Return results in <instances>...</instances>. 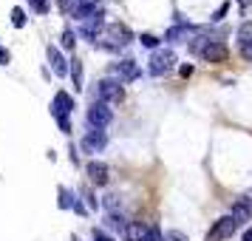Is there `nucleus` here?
I'll return each mask as SVG.
<instances>
[{"mask_svg": "<svg viewBox=\"0 0 252 241\" xmlns=\"http://www.w3.org/2000/svg\"><path fill=\"white\" fill-rule=\"evenodd\" d=\"M105 40H108V43H102L105 48H119V46H127V43H130V32H127L125 26L111 23V26H105Z\"/></svg>", "mask_w": 252, "mask_h": 241, "instance_id": "obj_3", "label": "nucleus"}, {"mask_svg": "<svg viewBox=\"0 0 252 241\" xmlns=\"http://www.w3.org/2000/svg\"><path fill=\"white\" fill-rule=\"evenodd\" d=\"M244 241H252V227L247 230V233H244Z\"/></svg>", "mask_w": 252, "mask_h": 241, "instance_id": "obj_33", "label": "nucleus"}, {"mask_svg": "<svg viewBox=\"0 0 252 241\" xmlns=\"http://www.w3.org/2000/svg\"><path fill=\"white\" fill-rule=\"evenodd\" d=\"M238 3H241V6H250L252 0H238Z\"/></svg>", "mask_w": 252, "mask_h": 241, "instance_id": "obj_34", "label": "nucleus"}, {"mask_svg": "<svg viewBox=\"0 0 252 241\" xmlns=\"http://www.w3.org/2000/svg\"><path fill=\"white\" fill-rule=\"evenodd\" d=\"M74 43H77L74 32H71V29H65V32H63V46H65V48H74Z\"/></svg>", "mask_w": 252, "mask_h": 241, "instance_id": "obj_24", "label": "nucleus"}, {"mask_svg": "<svg viewBox=\"0 0 252 241\" xmlns=\"http://www.w3.org/2000/svg\"><path fill=\"white\" fill-rule=\"evenodd\" d=\"M105 142H108V139H105V131H96V128H94V131H88V134L82 137V150L99 153V150L105 148Z\"/></svg>", "mask_w": 252, "mask_h": 241, "instance_id": "obj_8", "label": "nucleus"}, {"mask_svg": "<svg viewBox=\"0 0 252 241\" xmlns=\"http://www.w3.org/2000/svg\"><path fill=\"white\" fill-rule=\"evenodd\" d=\"M71 111H74V97L68 91H57L54 94V103H51V114L57 116V119H63Z\"/></svg>", "mask_w": 252, "mask_h": 241, "instance_id": "obj_5", "label": "nucleus"}, {"mask_svg": "<svg viewBox=\"0 0 252 241\" xmlns=\"http://www.w3.org/2000/svg\"><path fill=\"white\" fill-rule=\"evenodd\" d=\"M139 40H142V46H148V48H156V46H159V37H156V34H142Z\"/></svg>", "mask_w": 252, "mask_h": 241, "instance_id": "obj_23", "label": "nucleus"}, {"mask_svg": "<svg viewBox=\"0 0 252 241\" xmlns=\"http://www.w3.org/2000/svg\"><path fill=\"white\" fill-rule=\"evenodd\" d=\"M94 241H114V239H111V236H105L102 230H96V227H94Z\"/></svg>", "mask_w": 252, "mask_h": 241, "instance_id": "obj_28", "label": "nucleus"}, {"mask_svg": "<svg viewBox=\"0 0 252 241\" xmlns=\"http://www.w3.org/2000/svg\"><path fill=\"white\" fill-rule=\"evenodd\" d=\"M111 119H114V114L105 108V103H96L94 108H88V122H91V128H96V131H102L105 125H111Z\"/></svg>", "mask_w": 252, "mask_h": 241, "instance_id": "obj_4", "label": "nucleus"}, {"mask_svg": "<svg viewBox=\"0 0 252 241\" xmlns=\"http://www.w3.org/2000/svg\"><path fill=\"white\" fill-rule=\"evenodd\" d=\"M193 74V66H182V77H190Z\"/></svg>", "mask_w": 252, "mask_h": 241, "instance_id": "obj_32", "label": "nucleus"}, {"mask_svg": "<svg viewBox=\"0 0 252 241\" xmlns=\"http://www.w3.org/2000/svg\"><path fill=\"white\" fill-rule=\"evenodd\" d=\"M241 54H244V60H252V43H244L241 46Z\"/></svg>", "mask_w": 252, "mask_h": 241, "instance_id": "obj_29", "label": "nucleus"}, {"mask_svg": "<svg viewBox=\"0 0 252 241\" xmlns=\"http://www.w3.org/2000/svg\"><path fill=\"white\" fill-rule=\"evenodd\" d=\"M173 66H176V54L173 51H153V57H150V74L153 77H164V74H170Z\"/></svg>", "mask_w": 252, "mask_h": 241, "instance_id": "obj_2", "label": "nucleus"}, {"mask_svg": "<svg viewBox=\"0 0 252 241\" xmlns=\"http://www.w3.org/2000/svg\"><path fill=\"white\" fill-rule=\"evenodd\" d=\"M77 202V199H74ZM74 202H71V193L65 190V187H60V207H74Z\"/></svg>", "mask_w": 252, "mask_h": 241, "instance_id": "obj_19", "label": "nucleus"}, {"mask_svg": "<svg viewBox=\"0 0 252 241\" xmlns=\"http://www.w3.org/2000/svg\"><path fill=\"white\" fill-rule=\"evenodd\" d=\"M32 3V9H34L37 14H46L48 12V0H29Z\"/></svg>", "mask_w": 252, "mask_h": 241, "instance_id": "obj_21", "label": "nucleus"}, {"mask_svg": "<svg viewBox=\"0 0 252 241\" xmlns=\"http://www.w3.org/2000/svg\"><path fill=\"white\" fill-rule=\"evenodd\" d=\"M96 91H99V100H105V103H119L122 100V85L114 80H102Z\"/></svg>", "mask_w": 252, "mask_h": 241, "instance_id": "obj_9", "label": "nucleus"}, {"mask_svg": "<svg viewBox=\"0 0 252 241\" xmlns=\"http://www.w3.org/2000/svg\"><path fill=\"white\" fill-rule=\"evenodd\" d=\"M108 227H119V230H125V218L116 216V213H111V216H108Z\"/></svg>", "mask_w": 252, "mask_h": 241, "instance_id": "obj_22", "label": "nucleus"}, {"mask_svg": "<svg viewBox=\"0 0 252 241\" xmlns=\"http://www.w3.org/2000/svg\"><path fill=\"white\" fill-rule=\"evenodd\" d=\"M232 221L238 224V221H250V207L244 205V202H238V205H232Z\"/></svg>", "mask_w": 252, "mask_h": 241, "instance_id": "obj_15", "label": "nucleus"}, {"mask_svg": "<svg viewBox=\"0 0 252 241\" xmlns=\"http://www.w3.org/2000/svg\"><path fill=\"white\" fill-rule=\"evenodd\" d=\"M227 9H229V3H224L221 9H218L216 14H213V20H224V14H227Z\"/></svg>", "mask_w": 252, "mask_h": 241, "instance_id": "obj_31", "label": "nucleus"}, {"mask_svg": "<svg viewBox=\"0 0 252 241\" xmlns=\"http://www.w3.org/2000/svg\"><path fill=\"white\" fill-rule=\"evenodd\" d=\"M12 23L17 26V29H23V26H26V12L20 9V6H17V9H12Z\"/></svg>", "mask_w": 252, "mask_h": 241, "instance_id": "obj_18", "label": "nucleus"}, {"mask_svg": "<svg viewBox=\"0 0 252 241\" xmlns=\"http://www.w3.org/2000/svg\"><path fill=\"white\" fill-rule=\"evenodd\" d=\"M60 122V131H63V134H68L71 131V122H68V116H63V119H57Z\"/></svg>", "mask_w": 252, "mask_h": 241, "instance_id": "obj_30", "label": "nucleus"}, {"mask_svg": "<svg viewBox=\"0 0 252 241\" xmlns=\"http://www.w3.org/2000/svg\"><path fill=\"white\" fill-rule=\"evenodd\" d=\"M105 29V14L96 9L91 17H85V23H82V34L85 37H94V43H96V34Z\"/></svg>", "mask_w": 252, "mask_h": 241, "instance_id": "obj_7", "label": "nucleus"}, {"mask_svg": "<svg viewBox=\"0 0 252 241\" xmlns=\"http://www.w3.org/2000/svg\"><path fill=\"white\" fill-rule=\"evenodd\" d=\"M105 199H108V202H105V205H108V210H111V213H116V207H119V196H105Z\"/></svg>", "mask_w": 252, "mask_h": 241, "instance_id": "obj_26", "label": "nucleus"}, {"mask_svg": "<svg viewBox=\"0 0 252 241\" xmlns=\"http://www.w3.org/2000/svg\"><path fill=\"white\" fill-rule=\"evenodd\" d=\"M235 227H238V224H235L229 216L221 218V221H216V224H213V230L207 233V241H221V239H227V236H232V233H235Z\"/></svg>", "mask_w": 252, "mask_h": 241, "instance_id": "obj_6", "label": "nucleus"}, {"mask_svg": "<svg viewBox=\"0 0 252 241\" xmlns=\"http://www.w3.org/2000/svg\"><path fill=\"white\" fill-rule=\"evenodd\" d=\"M9 60H12L9 48H3V46H0V66H9Z\"/></svg>", "mask_w": 252, "mask_h": 241, "instance_id": "obj_27", "label": "nucleus"}, {"mask_svg": "<svg viewBox=\"0 0 252 241\" xmlns=\"http://www.w3.org/2000/svg\"><path fill=\"white\" fill-rule=\"evenodd\" d=\"M148 241H164V236L159 233V227H148Z\"/></svg>", "mask_w": 252, "mask_h": 241, "instance_id": "obj_25", "label": "nucleus"}, {"mask_svg": "<svg viewBox=\"0 0 252 241\" xmlns=\"http://www.w3.org/2000/svg\"><path fill=\"white\" fill-rule=\"evenodd\" d=\"M193 51L201 60H207V63H224V60H227V54H229L224 43H210V40H195Z\"/></svg>", "mask_w": 252, "mask_h": 241, "instance_id": "obj_1", "label": "nucleus"}, {"mask_svg": "<svg viewBox=\"0 0 252 241\" xmlns=\"http://www.w3.org/2000/svg\"><path fill=\"white\" fill-rule=\"evenodd\" d=\"M195 34V29L193 26H173L170 32H167V40H190V37Z\"/></svg>", "mask_w": 252, "mask_h": 241, "instance_id": "obj_14", "label": "nucleus"}, {"mask_svg": "<svg viewBox=\"0 0 252 241\" xmlns=\"http://www.w3.org/2000/svg\"><path fill=\"white\" fill-rule=\"evenodd\" d=\"M164 241H187V236H184L182 230H167L164 233Z\"/></svg>", "mask_w": 252, "mask_h": 241, "instance_id": "obj_20", "label": "nucleus"}, {"mask_svg": "<svg viewBox=\"0 0 252 241\" xmlns=\"http://www.w3.org/2000/svg\"><path fill=\"white\" fill-rule=\"evenodd\" d=\"M85 171H88V179H91L94 184H99V187H102V184H108V179H111V176H108V165H105V162H88V168H85Z\"/></svg>", "mask_w": 252, "mask_h": 241, "instance_id": "obj_10", "label": "nucleus"}, {"mask_svg": "<svg viewBox=\"0 0 252 241\" xmlns=\"http://www.w3.org/2000/svg\"><path fill=\"white\" fill-rule=\"evenodd\" d=\"M125 239L127 241H148V227L145 224H139V221H133V224H125Z\"/></svg>", "mask_w": 252, "mask_h": 241, "instance_id": "obj_12", "label": "nucleus"}, {"mask_svg": "<svg viewBox=\"0 0 252 241\" xmlns=\"http://www.w3.org/2000/svg\"><path fill=\"white\" fill-rule=\"evenodd\" d=\"M111 71H114L119 80H125V82H130V80H136L139 77V66L133 63V60H122V63H116Z\"/></svg>", "mask_w": 252, "mask_h": 241, "instance_id": "obj_11", "label": "nucleus"}, {"mask_svg": "<svg viewBox=\"0 0 252 241\" xmlns=\"http://www.w3.org/2000/svg\"><path fill=\"white\" fill-rule=\"evenodd\" d=\"M48 60H51V66H54V74H68V69H65V60H63V54H60L54 46H48Z\"/></svg>", "mask_w": 252, "mask_h": 241, "instance_id": "obj_13", "label": "nucleus"}, {"mask_svg": "<svg viewBox=\"0 0 252 241\" xmlns=\"http://www.w3.org/2000/svg\"><path fill=\"white\" fill-rule=\"evenodd\" d=\"M238 43L244 46V43H252V23H244L238 29Z\"/></svg>", "mask_w": 252, "mask_h": 241, "instance_id": "obj_17", "label": "nucleus"}, {"mask_svg": "<svg viewBox=\"0 0 252 241\" xmlns=\"http://www.w3.org/2000/svg\"><path fill=\"white\" fill-rule=\"evenodd\" d=\"M71 80H74V88L80 91V88H82V63L77 57L71 60Z\"/></svg>", "mask_w": 252, "mask_h": 241, "instance_id": "obj_16", "label": "nucleus"}]
</instances>
